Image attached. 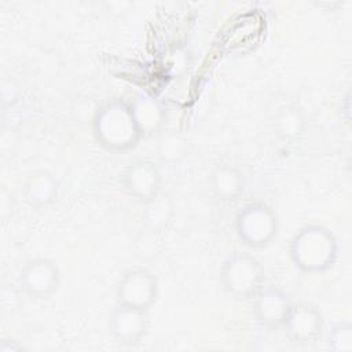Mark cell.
Wrapping results in <instances>:
<instances>
[{"instance_id":"1","label":"cell","mask_w":352,"mask_h":352,"mask_svg":"<svg viewBox=\"0 0 352 352\" xmlns=\"http://www.w3.org/2000/svg\"><path fill=\"white\" fill-rule=\"evenodd\" d=\"M92 133L100 147L113 153L132 150L143 136L129 102L122 99H109L96 109Z\"/></svg>"},{"instance_id":"2","label":"cell","mask_w":352,"mask_h":352,"mask_svg":"<svg viewBox=\"0 0 352 352\" xmlns=\"http://www.w3.org/2000/svg\"><path fill=\"white\" fill-rule=\"evenodd\" d=\"M290 260L302 272H324L338 257V243L334 234L324 226L309 224L300 228L289 245Z\"/></svg>"},{"instance_id":"3","label":"cell","mask_w":352,"mask_h":352,"mask_svg":"<svg viewBox=\"0 0 352 352\" xmlns=\"http://www.w3.org/2000/svg\"><path fill=\"white\" fill-rule=\"evenodd\" d=\"M264 267L253 254L234 252L221 264L220 282L223 289L235 298H253L264 287Z\"/></svg>"},{"instance_id":"4","label":"cell","mask_w":352,"mask_h":352,"mask_svg":"<svg viewBox=\"0 0 352 352\" xmlns=\"http://www.w3.org/2000/svg\"><path fill=\"white\" fill-rule=\"evenodd\" d=\"M279 220L275 210L263 201L243 205L235 217V232L249 249L267 248L278 235Z\"/></svg>"},{"instance_id":"5","label":"cell","mask_w":352,"mask_h":352,"mask_svg":"<svg viewBox=\"0 0 352 352\" xmlns=\"http://www.w3.org/2000/svg\"><path fill=\"white\" fill-rule=\"evenodd\" d=\"M160 293L157 276L147 268L135 267L126 270L116 287L118 304L150 311Z\"/></svg>"},{"instance_id":"6","label":"cell","mask_w":352,"mask_h":352,"mask_svg":"<svg viewBox=\"0 0 352 352\" xmlns=\"http://www.w3.org/2000/svg\"><path fill=\"white\" fill-rule=\"evenodd\" d=\"M60 282L58 265L47 257L29 258L21 268L18 283L30 298H48L56 292Z\"/></svg>"},{"instance_id":"7","label":"cell","mask_w":352,"mask_h":352,"mask_svg":"<svg viewBox=\"0 0 352 352\" xmlns=\"http://www.w3.org/2000/svg\"><path fill=\"white\" fill-rule=\"evenodd\" d=\"M323 326L324 320L322 312L309 302H292L282 324L285 334L296 345L315 342L320 337Z\"/></svg>"},{"instance_id":"8","label":"cell","mask_w":352,"mask_h":352,"mask_svg":"<svg viewBox=\"0 0 352 352\" xmlns=\"http://www.w3.org/2000/svg\"><path fill=\"white\" fill-rule=\"evenodd\" d=\"M148 326V311L118 302L109 318L111 336L125 345L139 344L146 337Z\"/></svg>"},{"instance_id":"9","label":"cell","mask_w":352,"mask_h":352,"mask_svg":"<svg viewBox=\"0 0 352 352\" xmlns=\"http://www.w3.org/2000/svg\"><path fill=\"white\" fill-rule=\"evenodd\" d=\"M122 186L131 197L144 202L162 190V175L155 162L150 160H136L125 168Z\"/></svg>"},{"instance_id":"10","label":"cell","mask_w":352,"mask_h":352,"mask_svg":"<svg viewBox=\"0 0 352 352\" xmlns=\"http://www.w3.org/2000/svg\"><path fill=\"white\" fill-rule=\"evenodd\" d=\"M252 300V312L260 326L271 330L282 327L292 305L289 296L282 289L264 286Z\"/></svg>"},{"instance_id":"11","label":"cell","mask_w":352,"mask_h":352,"mask_svg":"<svg viewBox=\"0 0 352 352\" xmlns=\"http://www.w3.org/2000/svg\"><path fill=\"white\" fill-rule=\"evenodd\" d=\"M59 184L56 177L47 169L34 170L22 186L23 201L33 209H43L58 198Z\"/></svg>"},{"instance_id":"12","label":"cell","mask_w":352,"mask_h":352,"mask_svg":"<svg viewBox=\"0 0 352 352\" xmlns=\"http://www.w3.org/2000/svg\"><path fill=\"white\" fill-rule=\"evenodd\" d=\"M213 195L223 202L236 201L245 191L246 180L242 170L232 165H217L209 177Z\"/></svg>"},{"instance_id":"13","label":"cell","mask_w":352,"mask_h":352,"mask_svg":"<svg viewBox=\"0 0 352 352\" xmlns=\"http://www.w3.org/2000/svg\"><path fill=\"white\" fill-rule=\"evenodd\" d=\"M129 104L143 136L162 131L165 124V110L160 102L150 96H138L129 102Z\"/></svg>"},{"instance_id":"14","label":"cell","mask_w":352,"mask_h":352,"mask_svg":"<svg viewBox=\"0 0 352 352\" xmlns=\"http://www.w3.org/2000/svg\"><path fill=\"white\" fill-rule=\"evenodd\" d=\"M143 204V223L151 231H164L173 219L175 205L169 194L162 190Z\"/></svg>"},{"instance_id":"15","label":"cell","mask_w":352,"mask_h":352,"mask_svg":"<svg viewBox=\"0 0 352 352\" xmlns=\"http://www.w3.org/2000/svg\"><path fill=\"white\" fill-rule=\"evenodd\" d=\"M274 132L282 142H296L305 131L304 113L293 104L282 106L274 117Z\"/></svg>"},{"instance_id":"16","label":"cell","mask_w":352,"mask_h":352,"mask_svg":"<svg viewBox=\"0 0 352 352\" xmlns=\"http://www.w3.org/2000/svg\"><path fill=\"white\" fill-rule=\"evenodd\" d=\"M326 342L333 352H352V323L348 320L334 323L327 333Z\"/></svg>"},{"instance_id":"17","label":"cell","mask_w":352,"mask_h":352,"mask_svg":"<svg viewBox=\"0 0 352 352\" xmlns=\"http://www.w3.org/2000/svg\"><path fill=\"white\" fill-rule=\"evenodd\" d=\"M157 151L164 162L173 164L186 154V142L176 133H164L158 142Z\"/></svg>"},{"instance_id":"18","label":"cell","mask_w":352,"mask_h":352,"mask_svg":"<svg viewBox=\"0 0 352 352\" xmlns=\"http://www.w3.org/2000/svg\"><path fill=\"white\" fill-rule=\"evenodd\" d=\"M22 349V345L21 344H18V341H12L11 344H10V340L7 341V340H4L3 342H1V345H0V351L1 352H16V351H21Z\"/></svg>"}]
</instances>
